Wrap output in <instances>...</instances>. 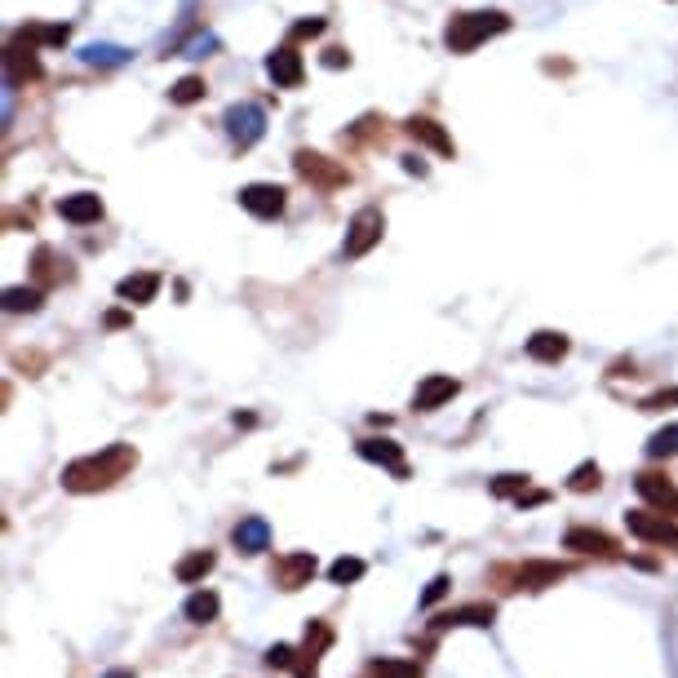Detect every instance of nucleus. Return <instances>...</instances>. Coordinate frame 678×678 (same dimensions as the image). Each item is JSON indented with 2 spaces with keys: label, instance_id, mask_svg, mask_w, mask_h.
Masks as SVG:
<instances>
[{
  "label": "nucleus",
  "instance_id": "72a5a7b5",
  "mask_svg": "<svg viewBox=\"0 0 678 678\" xmlns=\"http://www.w3.org/2000/svg\"><path fill=\"white\" fill-rule=\"evenodd\" d=\"M488 488H492V497H523V488H528V475H497Z\"/></svg>",
  "mask_w": 678,
  "mask_h": 678
},
{
  "label": "nucleus",
  "instance_id": "e433bc0d",
  "mask_svg": "<svg viewBox=\"0 0 678 678\" xmlns=\"http://www.w3.org/2000/svg\"><path fill=\"white\" fill-rule=\"evenodd\" d=\"M444 594H448V577H444V572H439V577L426 585V594H421V603H426V608H430V603H439V599H444Z\"/></svg>",
  "mask_w": 678,
  "mask_h": 678
},
{
  "label": "nucleus",
  "instance_id": "412c9836",
  "mask_svg": "<svg viewBox=\"0 0 678 678\" xmlns=\"http://www.w3.org/2000/svg\"><path fill=\"white\" fill-rule=\"evenodd\" d=\"M116 293H120V302H129V306H147V302H156V293H160V275L156 271L125 275V280L116 284Z\"/></svg>",
  "mask_w": 678,
  "mask_h": 678
},
{
  "label": "nucleus",
  "instance_id": "f257e3e1",
  "mask_svg": "<svg viewBox=\"0 0 678 678\" xmlns=\"http://www.w3.org/2000/svg\"><path fill=\"white\" fill-rule=\"evenodd\" d=\"M133 466H138L133 444H107L102 452H89V457L63 466V488L67 492H107V488H116Z\"/></svg>",
  "mask_w": 678,
  "mask_h": 678
},
{
  "label": "nucleus",
  "instance_id": "c9c22d12",
  "mask_svg": "<svg viewBox=\"0 0 678 678\" xmlns=\"http://www.w3.org/2000/svg\"><path fill=\"white\" fill-rule=\"evenodd\" d=\"M324 36V18H302V23H293V40H315Z\"/></svg>",
  "mask_w": 678,
  "mask_h": 678
},
{
  "label": "nucleus",
  "instance_id": "423d86ee",
  "mask_svg": "<svg viewBox=\"0 0 678 678\" xmlns=\"http://www.w3.org/2000/svg\"><path fill=\"white\" fill-rule=\"evenodd\" d=\"M625 528H630L639 541H647V546L678 550V523L665 519V515H656V510H630V515H625Z\"/></svg>",
  "mask_w": 678,
  "mask_h": 678
},
{
  "label": "nucleus",
  "instance_id": "a211bd4d",
  "mask_svg": "<svg viewBox=\"0 0 678 678\" xmlns=\"http://www.w3.org/2000/svg\"><path fill=\"white\" fill-rule=\"evenodd\" d=\"M58 218L71 222V226H89L102 218V200L94 191H76V195H63L58 200Z\"/></svg>",
  "mask_w": 678,
  "mask_h": 678
},
{
  "label": "nucleus",
  "instance_id": "79ce46f5",
  "mask_svg": "<svg viewBox=\"0 0 678 678\" xmlns=\"http://www.w3.org/2000/svg\"><path fill=\"white\" fill-rule=\"evenodd\" d=\"M102 678H133V670H107Z\"/></svg>",
  "mask_w": 678,
  "mask_h": 678
},
{
  "label": "nucleus",
  "instance_id": "aec40b11",
  "mask_svg": "<svg viewBox=\"0 0 678 678\" xmlns=\"http://www.w3.org/2000/svg\"><path fill=\"white\" fill-rule=\"evenodd\" d=\"M266 665H271V670H293L297 678H315V656L306 652H297V647H289V643H275L271 652H266Z\"/></svg>",
  "mask_w": 678,
  "mask_h": 678
},
{
  "label": "nucleus",
  "instance_id": "393cba45",
  "mask_svg": "<svg viewBox=\"0 0 678 678\" xmlns=\"http://www.w3.org/2000/svg\"><path fill=\"white\" fill-rule=\"evenodd\" d=\"M32 266H36V280L40 284H63V280H71V271H67V258H58L54 249H36V258H32Z\"/></svg>",
  "mask_w": 678,
  "mask_h": 678
},
{
  "label": "nucleus",
  "instance_id": "6ab92c4d",
  "mask_svg": "<svg viewBox=\"0 0 678 678\" xmlns=\"http://www.w3.org/2000/svg\"><path fill=\"white\" fill-rule=\"evenodd\" d=\"M563 546L581 550V554H599V559H621V546H616L608 532H599V528H572L568 537H563Z\"/></svg>",
  "mask_w": 678,
  "mask_h": 678
},
{
  "label": "nucleus",
  "instance_id": "ea45409f",
  "mask_svg": "<svg viewBox=\"0 0 678 678\" xmlns=\"http://www.w3.org/2000/svg\"><path fill=\"white\" fill-rule=\"evenodd\" d=\"M346 63H351L346 49H324V67H346Z\"/></svg>",
  "mask_w": 678,
  "mask_h": 678
},
{
  "label": "nucleus",
  "instance_id": "ddd939ff",
  "mask_svg": "<svg viewBox=\"0 0 678 678\" xmlns=\"http://www.w3.org/2000/svg\"><path fill=\"white\" fill-rule=\"evenodd\" d=\"M266 76H271L280 89H297L302 85V76H306L302 54H297L293 45H280L275 54H266Z\"/></svg>",
  "mask_w": 678,
  "mask_h": 678
},
{
  "label": "nucleus",
  "instance_id": "2eb2a0df",
  "mask_svg": "<svg viewBox=\"0 0 678 678\" xmlns=\"http://www.w3.org/2000/svg\"><path fill=\"white\" fill-rule=\"evenodd\" d=\"M568 572L572 568H568V563H559V559H528L515 572V581L523 585V590H546V585H559Z\"/></svg>",
  "mask_w": 678,
  "mask_h": 678
},
{
  "label": "nucleus",
  "instance_id": "c85d7f7f",
  "mask_svg": "<svg viewBox=\"0 0 678 678\" xmlns=\"http://www.w3.org/2000/svg\"><path fill=\"white\" fill-rule=\"evenodd\" d=\"M364 572H368L364 559H355V554H342V559L328 568V581H333V585H351V581L364 577Z\"/></svg>",
  "mask_w": 678,
  "mask_h": 678
},
{
  "label": "nucleus",
  "instance_id": "cd10ccee",
  "mask_svg": "<svg viewBox=\"0 0 678 678\" xmlns=\"http://www.w3.org/2000/svg\"><path fill=\"white\" fill-rule=\"evenodd\" d=\"M647 457H678V421H670V426H661L652 439H647Z\"/></svg>",
  "mask_w": 678,
  "mask_h": 678
},
{
  "label": "nucleus",
  "instance_id": "20e7f679",
  "mask_svg": "<svg viewBox=\"0 0 678 678\" xmlns=\"http://www.w3.org/2000/svg\"><path fill=\"white\" fill-rule=\"evenodd\" d=\"M382 231H386V218H382V209H359L355 218H351V226H346L342 258H346V262L364 258V253L373 249L377 240H382Z\"/></svg>",
  "mask_w": 678,
  "mask_h": 678
},
{
  "label": "nucleus",
  "instance_id": "7ed1b4c3",
  "mask_svg": "<svg viewBox=\"0 0 678 678\" xmlns=\"http://www.w3.org/2000/svg\"><path fill=\"white\" fill-rule=\"evenodd\" d=\"M222 125H226V138H231L235 147L249 151L253 142H262V133H266V111L258 107V102H235V107H226Z\"/></svg>",
  "mask_w": 678,
  "mask_h": 678
},
{
  "label": "nucleus",
  "instance_id": "9d476101",
  "mask_svg": "<svg viewBox=\"0 0 678 678\" xmlns=\"http://www.w3.org/2000/svg\"><path fill=\"white\" fill-rule=\"evenodd\" d=\"M492 621H497V608H492V603H466V608L439 612L430 630H466V625H475V630H488Z\"/></svg>",
  "mask_w": 678,
  "mask_h": 678
},
{
  "label": "nucleus",
  "instance_id": "bb28decb",
  "mask_svg": "<svg viewBox=\"0 0 678 678\" xmlns=\"http://www.w3.org/2000/svg\"><path fill=\"white\" fill-rule=\"evenodd\" d=\"M373 678H421V665L408 656H382L373 661Z\"/></svg>",
  "mask_w": 678,
  "mask_h": 678
},
{
  "label": "nucleus",
  "instance_id": "dca6fc26",
  "mask_svg": "<svg viewBox=\"0 0 678 678\" xmlns=\"http://www.w3.org/2000/svg\"><path fill=\"white\" fill-rule=\"evenodd\" d=\"M404 129H408V138H413V142L430 147L435 156H444V160H452V151H457V147H452V138H448V129L439 125V120H430V116H413Z\"/></svg>",
  "mask_w": 678,
  "mask_h": 678
},
{
  "label": "nucleus",
  "instance_id": "473e14b6",
  "mask_svg": "<svg viewBox=\"0 0 678 678\" xmlns=\"http://www.w3.org/2000/svg\"><path fill=\"white\" fill-rule=\"evenodd\" d=\"M18 36L32 40V45H63V40H67V27H23Z\"/></svg>",
  "mask_w": 678,
  "mask_h": 678
},
{
  "label": "nucleus",
  "instance_id": "1a4fd4ad",
  "mask_svg": "<svg viewBox=\"0 0 678 678\" xmlns=\"http://www.w3.org/2000/svg\"><path fill=\"white\" fill-rule=\"evenodd\" d=\"M40 58H36V45L32 40H23V36H14V45L5 49V76H9V85H32V80H40Z\"/></svg>",
  "mask_w": 678,
  "mask_h": 678
},
{
  "label": "nucleus",
  "instance_id": "2f4dec72",
  "mask_svg": "<svg viewBox=\"0 0 678 678\" xmlns=\"http://www.w3.org/2000/svg\"><path fill=\"white\" fill-rule=\"evenodd\" d=\"M5 311H40V289H5Z\"/></svg>",
  "mask_w": 678,
  "mask_h": 678
},
{
  "label": "nucleus",
  "instance_id": "a878e982",
  "mask_svg": "<svg viewBox=\"0 0 678 678\" xmlns=\"http://www.w3.org/2000/svg\"><path fill=\"white\" fill-rule=\"evenodd\" d=\"M80 63L85 67H120V63H129V49L125 45H85L80 49Z\"/></svg>",
  "mask_w": 678,
  "mask_h": 678
},
{
  "label": "nucleus",
  "instance_id": "f704fd0d",
  "mask_svg": "<svg viewBox=\"0 0 678 678\" xmlns=\"http://www.w3.org/2000/svg\"><path fill=\"white\" fill-rule=\"evenodd\" d=\"M328 643H333V630H328L324 621H311V630H306V652H311V656H320Z\"/></svg>",
  "mask_w": 678,
  "mask_h": 678
},
{
  "label": "nucleus",
  "instance_id": "6e6552de",
  "mask_svg": "<svg viewBox=\"0 0 678 678\" xmlns=\"http://www.w3.org/2000/svg\"><path fill=\"white\" fill-rule=\"evenodd\" d=\"M284 195H289V191H284V187H275V182H249V187L240 191V204L253 213V218H262V222H275V218H280V213H284V204H289V200H284Z\"/></svg>",
  "mask_w": 678,
  "mask_h": 678
},
{
  "label": "nucleus",
  "instance_id": "4be33fe9",
  "mask_svg": "<svg viewBox=\"0 0 678 678\" xmlns=\"http://www.w3.org/2000/svg\"><path fill=\"white\" fill-rule=\"evenodd\" d=\"M568 351H572V342L563 333H550V328L528 337V359H537V364H559Z\"/></svg>",
  "mask_w": 678,
  "mask_h": 678
},
{
  "label": "nucleus",
  "instance_id": "39448f33",
  "mask_svg": "<svg viewBox=\"0 0 678 678\" xmlns=\"http://www.w3.org/2000/svg\"><path fill=\"white\" fill-rule=\"evenodd\" d=\"M293 169H297V178H306L311 187H320V191H337V187H346V182H351V173H346L337 160L320 156V151H297Z\"/></svg>",
  "mask_w": 678,
  "mask_h": 678
},
{
  "label": "nucleus",
  "instance_id": "7c9ffc66",
  "mask_svg": "<svg viewBox=\"0 0 678 678\" xmlns=\"http://www.w3.org/2000/svg\"><path fill=\"white\" fill-rule=\"evenodd\" d=\"M599 484H603V470L594 466V461H581V466L568 475V488H572V492H594Z\"/></svg>",
  "mask_w": 678,
  "mask_h": 678
},
{
  "label": "nucleus",
  "instance_id": "9b49d317",
  "mask_svg": "<svg viewBox=\"0 0 678 678\" xmlns=\"http://www.w3.org/2000/svg\"><path fill=\"white\" fill-rule=\"evenodd\" d=\"M457 390H461L457 377H448V373H430L426 382L417 386L413 408H417V413H435V408H444L448 399H457Z\"/></svg>",
  "mask_w": 678,
  "mask_h": 678
},
{
  "label": "nucleus",
  "instance_id": "a19ab883",
  "mask_svg": "<svg viewBox=\"0 0 678 678\" xmlns=\"http://www.w3.org/2000/svg\"><path fill=\"white\" fill-rule=\"evenodd\" d=\"M404 169H408V173H417V178H421V173H426V164H421L417 156H408V160H404Z\"/></svg>",
  "mask_w": 678,
  "mask_h": 678
},
{
  "label": "nucleus",
  "instance_id": "b1692460",
  "mask_svg": "<svg viewBox=\"0 0 678 678\" xmlns=\"http://www.w3.org/2000/svg\"><path fill=\"white\" fill-rule=\"evenodd\" d=\"M213 568H218V554H213V550H191L187 559H178V581H182V585H195V581L209 577Z\"/></svg>",
  "mask_w": 678,
  "mask_h": 678
},
{
  "label": "nucleus",
  "instance_id": "58836bf2",
  "mask_svg": "<svg viewBox=\"0 0 678 678\" xmlns=\"http://www.w3.org/2000/svg\"><path fill=\"white\" fill-rule=\"evenodd\" d=\"M665 404H678V390H661V395L643 399V408H647V413H656V408H665Z\"/></svg>",
  "mask_w": 678,
  "mask_h": 678
},
{
  "label": "nucleus",
  "instance_id": "0eeeda50",
  "mask_svg": "<svg viewBox=\"0 0 678 678\" xmlns=\"http://www.w3.org/2000/svg\"><path fill=\"white\" fill-rule=\"evenodd\" d=\"M315 554L311 550H293V554H280L275 559V568H271V581L280 585V590H302V585H311V577H315Z\"/></svg>",
  "mask_w": 678,
  "mask_h": 678
},
{
  "label": "nucleus",
  "instance_id": "f3484780",
  "mask_svg": "<svg viewBox=\"0 0 678 678\" xmlns=\"http://www.w3.org/2000/svg\"><path fill=\"white\" fill-rule=\"evenodd\" d=\"M231 541H235V550L240 554H266L271 550V523H266L262 515L240 519L235 523V532H231Z\"/></svg>",
  "mask_w": 678,
  "mask_h": 678
},
{
  "label": "nucleus",
  "instance_id": "4468645a",
  "mask_svg": "<svg viewBox=\"0 0 678 678\" xmlns=\"http://www.w3.org/2000/svg\"><path fill=\"white\" fill-rule=\"evenodd\" d=\"M359 457L373 461V466H386L395 479H408V461H404V448L395 439H359Z\"/></svg>",
  "mask_w": 678,
  "mask_h": 678
},
{
  "label": "nucleus",
  "instance_id": "4c0bfd02",
  "mask_svg": "<svg viewBox=\"0 0 678 678\" xmlns=\"http://www.w3.org/2000/svg\"><path fill=\"white\" fill-rule=\"evenodd\" d=\"M204 49H218V40H213L209 32H204V36H195V40H191V45H187V58H204Z\"/></svg>",
  "mask_w": 678,
  "mask_h": 678
},
{
  "label": "nucleus",
  "instance_id": "5701e85b",
  "mask_svg": "<svg viewBox=\"0 0 678 678\" xmlns=\"http://www.w3.org/2000/svg\"><path fill=\"white\" fill-rule=\"evenodd\" d=\"M218 612H222V599L213 590H195L187 603H182V616H187L191 625H213L218 621Z\"/></svg>",
  "mask_w": 678,
  "mask_h": 678
},
{
  "label": "nucleus",
  "instance_id": "f03ea898",
  "mask_svg": "<svg viewBox=\"0 0 678 678\" xmlns=\"http://www.w3.org/2000/svg\"><path fill=\"white\" fill-rule=\"evenodd\" d=\"M510 32V18L501 9H479V14H457L444 32V45L452 54H475L484 40L492 36H506Z\"/></svg>",
  "mask_w": 678,
  "mask_h": 678
},
{
  "label": "nucleus",
  "instance_id": "c756f323",
  "mask_svg": "<svg viewBox=\"0 0 678 678\" xmlns=\"http://www.w3.org/2000/svg\"><path fill=\"white\" fill-rule=\"evenodd\" d=\"M204 94H209V85H204V76H182L178 85L169 89V98L178 102V107H191V102H200Z\"/></svg>",
  "mask_w": 678,
  "mask_h": 678
},
{
  "label": "nucleus",
  "instance_id": "f8f14e48",
  "mask_svg": "<svg viewBox=\"0 0 678 678\" xmlns=\"http://www.w3.org/2000/svg\"><path fill=\"white\" fill-rule=\"evenodd\" d=\"M634 488H639V497H643L652 510H661V515H678V488H674L665 475H652V470H643V475L634 479Z\"/></svg>",
  "mask_w": 678,
  "mask_h": 678
}]
</instances>
